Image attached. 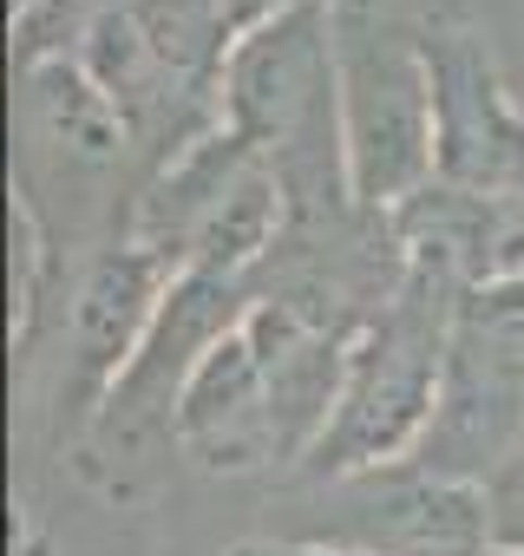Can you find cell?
<instances>
[{
    "label": "cell",
    "mask_w": 524,
    "mask_h": 556,
    "mask_svg": "<svg viewBox=\"0 0 524 556\" xmlns=\"http://www.w3.org/2000/svg\"><path fill=\"white\" fill-rule=\"evenodd\" d=\"M229 556H361V549H341V543H236Z\"/></svg>",
    "instance_id": "ba28073f"
},
{
    "label": "cell",
    "mask_w": 524,
    "mask_h": 556,
    "mask_svg": "<svg viewBox=\"0 0 524 556\" xmlns=\"http://www.w3.org/2000/svg\"><path fill=\"white\" fill-rule=\"evenodd\" d=\"M177 432L216 471H249L270 452H283L270 367H262V348L249 328H229L216 348H203L177 400Z\"/></svg>",
    "instance_id": "5b68a950"
},
{
    "label": "cell",
    "mask_w": 524,
    "mask_h": 556,
    "mask_svg": "<svg viewBox=\"0 0 524 556\" xmlns=\"http://www.w3.org/2000/svg\"><path fill=\"white\" fill-rule=\"evenodd\" d=\"M433 118H439V177L459 197H524V125L504 112L491 66L465 34L426 40Z\"/></svg>",
    "instance_id": "277c9868"
},
{
    "label": "cell",
    "mask_w": 524,
    "mask_h": 556,
    "mask_svg": "<svg viewBox=\"0 0 524 556\" xmlns=\"http://www.w3.org/2000/svg\"><path fill=\"white\" fill-rule=\"evenodd\" d=\"M485 504H491V543L524 549V445H511V458L491 471Z\"/></svg>",
    "instance_id": "52a82bcc"
},
{
    "label": "cell",
    "mask_w": 524,
    "mask_h": 556,
    "mask_svg": "<svg viewBox=\"0 0 524 556\" xmlns=\"http://www.w3.org/2000/svg\"><path fill=\"white\" fill-rule=\"evenodd\" d=\"M335 105H341L354 197L387 203L433 170V157H439L433 73H426V60L387 47V34H367V21L354 8L335 27Z\"/></svg>",
    "instance_id": "7a4b0ae2"
},
{
    "label": "cell",
    "mask_w": 524,
    "mask_h": 556,
    "mask_svg": "<svg viewBox=\"0 0 524 556\" xmlns=\"http://www.w3.org/2000/svg\"><path fill=\"white\" fill-rule=\"evenodd\" d=\"M151 295H158V255L125 249L105 255L92 268V282L73 308V341H79V393H118V380L132 374V348L145 341L151 321Z\"/></svg>",
    "instance_id": "8992f818"
},
{
    "label": "cell",
    "mask_w": 524,
    "mask_h": 556,
    "mask_svg": "<svg viewBox=\"0 0 524 556\" xmlns=\"http://www.w3.org/2000/svg\"><path fill=\"white\" fill-rule=\"evenodd\" d=\"M446 289H452V255L413 242V275L367 328V341L348 354V387L315 439V471H374L394 458L426 413H439V374H446Z\"/></svg>",
    "instance_id": "6da1fadb"
},
{
    "label": "cell",
    "mask_w": 524,
    "mask_h": 556,
    "mask_svg": "<svg viewBox=\"0 0 524 556\" xmlns=\"http://www.w3.org/2000/svg\"><path fill=\"white\" fill-rule=\"evenodd\" d=\"M328 543L361 556H485L491 543V504L485 484L400 465V471H354L341 484V510L328 523Z\"/></svg>",
    "instance_id": "3957f363"
}]
</instances>
